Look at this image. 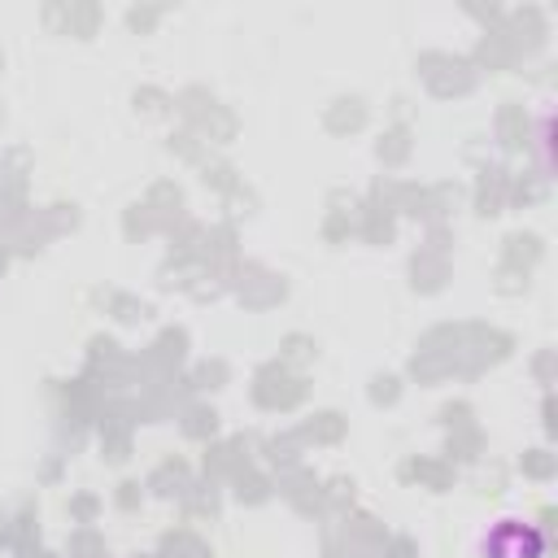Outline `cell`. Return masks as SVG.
<instances>
[{
    "mask_svg": "<svg viewBox=\"0 0 558 558\" xmlns=\"http://www.w3.org/2000/svg\"><path fill=\"white\" fill-rule=\"evenodd\" d=\"M475 558H545V532L532 519L506 514L480 532Z\"/></svg>",
    "mask_w": 558,
    "mask_h": 558,
    "instance_id": "1",
    "label": "cell"
}]
</instances>
